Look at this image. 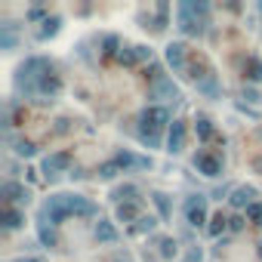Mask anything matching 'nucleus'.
Returning <instances> with one entry per match:
<instances>
[{
	"mask_svg": "<svg viewBox=\"0 0 262 262\" xmlns=\"http://www.w3.org/2000/svg\"><path fill=\"white\" fill-rule=\"evenodd\" d=\"M176 28H179L182 37H201V34L207 31V19L194 16V13L188 10V4L182 0V4L176 7Z\"/></svg>",
	"mask_w": 262,
	"mask_h": 262,
	"instance_id": "obj_1",
	"label": "nucleus"
},
{
	"mask_svg": "<svg viewBox=\"0 0 262 262\" xmlns=\"http://www.w3.org/2000/svg\"><path fill=\"white\" fill-rule=\"evenodd\" d=\"M210 198L207 194H188L185 198V204H182V213H185V222L188 225H204V222H210V204H207Z\"/></svg>",
	"mask_w": 262,
	"mask_h": 262,
	"instance_id": "obj_2",
	"label": "nucleus"
},
{
	"mask_svg": "<svg viewBox=\"0 0 262 262\" xmlns=\"http://www.w3.org/2000/svg\"><path fill=\"white\" fill-rule=\"evenodd\" d=\"M167 123H173L167 105H148V108H142V114H139V126H145V129H161V133H164Z\"/></svg>",
	"mask_w": 262,
	"mask_h": 262,
	"instance_id": "obj_3",
	"label": "nucleus"
},
{
	"mask_svg": "<svg viewBox=\"0 0 262 262\" xmlns=\"http://www.w3.org/2000/svg\"><path fill=\"white\" fill-rule=\"evenodd\" d=\"M62 201H65L68 216H80V219H93V216H99V207H96L90 198H83V194H62Z\"/></svg>",
	"mask_w": 262,
	"mask_h": 262,
	"instance_id": "obj_4",
	"label": "nucleus"
},
{
	"mask_svg": "<svg viewBox=\"0 0 262 262\" xmlns=\"http://www.w3.org/2000/svg\"><path fill=\"white\" fill-rule=\"evenodd\" d=\"M148 99H151V105H158V102H179V86L170 77H161V80L148 83Z\"/></svg>",
	"mask_w": 262,
	"mask_h": 262,
	"instance_id": "obj_5",
	"label": "nucleus"
},
{
	"mask_svg": "<svg viewBox=\"0 0 262 262\" xmlns=\"http://www.w3.org/2000/svg\"><path fill=\"white\" fill-rule=\"evenodd\" d=\"M164 62L173 68V74H185L188 71V56H185V43L182 40H173L164 47Z\"/></svg>",
	"mask_w": 262,
	"mask_h": 262,
	"instance_id": "obj_6",
	"label": "nucleus"
},
{
	"mask_svg": "<svg viewBox=\"0 0 262 262\" xmlns=\"http://www.w3.org/2000/svg\"><path fill=\"white\" fill-rule=\"evenodd\" d=\"M0 194H4V207H16V204H28L31 201V191L25 185H19L16 179L0 182Z\"/></svg>",
	"mask_w": 262,
	"mask_h": 262,
	"instance_id": "obj_7",
	"label": "nucleus"
},
{
	"mask_svg": "<svg viewBox=\"0 0 262 262\" xmlns=\"http://www.w3.org/2000/svg\"><path fill=\"white\" fill-rule=\"evenodd\" d=\"M65 170H71V155H68V151H53V155H47V158L40 161V173H43L47 179H53V176H59V173H65Z\"/></svg>",
	"mask_w": 262,
	"mask_h": 262,
	"instance_id": "obj_8",
	"label": "nucleus"
},
{
	"mask_svg": "<svg viewBox=\"0 0 262 262\" xmlns=\"http://www.w3.org/2000/svg\"><path fill=\"white\" fill-rule=\"evenodd\" d=\"M191 164H194L198 173H204V176H210V179L222 176V158L213 155V151H198V155L191 158Z\"/></svg>",
	"mask_w": 262,
	"mask_h": 262,
	"instance_id": "obj_9",
	"label": "nucleus"
},
{
	"mask_svg": "<svg viewBox=\"0 0 262 262\" xmlns=\"http://www.w3.org/2000/svg\"><path fill=\"white\" fill-rule=\"evenodd\" d=\"M185 136H188L185 120H173L170 129H167V151H170V155H179V151L185 148Z\"/></svg>",
	"mask_w": 262,
	"mask_h": 262,
	"instance_id": "obj_10",
	"label": "nucleus"
},
{
	"mask_svg": "<svg viewBox=\"0 0 262 262\" xmlns=\"http://www.w3.org/2000/svg\"><path fill=\"white\" fill-rule=\"evenodd\" d=\"M117 167H120V173H126V170H151V158H139V155H133V151H117L114 158H111Z\"/></svg>",
	"mask_w": 262,
	"mask_h": 262,
	"instance_id": "obj_11",
	"label": "nucleus"
},
{
	"mask_svg": "<svg viewBox=\"0 0 262 262\" xmlns=\"http://www.w3.org/2000/svg\"><path fill=\"white\" fill-rule=\"evenodd\" d=\"M256 188L253 185H237V188H231V198H228V204L234 207V210H244L247 213V207H253L256 204Z\"/></svg>",
	"mask_w": 262,
	"mask_h": 262,
	"instance_id": "obj_12",
	"label": "nucleus"
},
{
	"mask_svg": "<svg viewBox=\"0 0 262 262\" xmlns=\"http://www.w3.org/2000/svg\"><path fill=\"white\" fill-rule=\"evenodd\" d=\"M194 90H198L201 96H207V99H219V96H222V83H219V74L210 68V71H207V74H204V77L194 83Z\"/></svg>",
	"mask_w": 262,
	"mask_h": 262,
	"instance_id": "obj_13",
	"label": "nucleus"
},
{
	"mask_svg": "<svg viewBox=\"0 0 262 262\" xmlns=\"http://www.w3.org/2000/svg\"><path fill=\"white\" fill-rule=\"evenodd\" d=\"M93 237H96V244H117V241H120V231L114 228V222H108V219H99V222H96V231H93Z\"/></svg>",
	"mask_w": 262,
	"mask_h": 262,
	"instance_id": "obj_14",
	"label": "nucleus"
},
{
	"mask_svg": "<svg viewBox=\"0 0 262 262\" xmlns=\"http://www.w3.org/2000/svg\"><path fill=\"white\" fill-rule=\"evenodd\" d=\"M0 222H4L7 231H16V228L25 225V213H22L19 207H4V213H0Z\"/></svg>",
	"mask_w": 262,
	"mask_h": 262,
	"instance_id": "obj_15",
	"label": "nucleus"
},
{
	"mask_svg": "<svg viewBox=\"0 0 262 262\" xmlns=\"http://www.w3.org/2000/svg\"><path fill=\"white\" fill-rule=\"evenodd\" d=\"M194 133H198L201 142H210V139L216 136V126H213V120H210L207 114H198V117H194Z\"/></svg>",
	"mask_w": 262,
	"mask_h": 262,
	"instance_id": "obj_16",
	"label": "nucleus"
},
{
	"mask_svg": "<svg viewBox=\"0 0 262 262\" xmlns=\"http://www.w3.org/2000/svg\"><path fill=\"white\" fill-rule=\"evenodd\" d=\"M117 222H139V201H126V204H117Z\"/></svg>",
	"mask_w": 262,
	"mask_h": 262,
	"instance_id": "obj_17",
	"label": "nucleus"
},
{
	"mask_svg": "<svg viewBox=\"0 0 262 262\" xmlns=\"http://www.w3.org/2000/svg\"><path fill=\"white\" fill-rule=\"evenodd\" d=\"M151 201H155V207H158V219L167 222V219L173 216V201H170V194H164V191H151Z\"/></svg>",
	"mask_w": 262,
	"mask_h": 262,
	"instance_id": "obj_18",
	"label": "nucleus"
},
{
	"mask_svg": "<svg viewBox=\"0 0 262 262\" xmlns=\"http://www.w3.org/2000/svg\"><path fill=\"white\" fill-rule=\"evenodd\" d=\"M136 136H139V142H142L145 148H161V142H164L161 129H145V126H139V129H136Z\"/></svg>",
	"mask_w": 262,
	"mask_h": 262,
	"instance_id": "obj_19",
	"label": "nucleus"
},
{
	"mask_svg": "<svg viewBox=\"0 0 262 262\" xmlns=\"http://www.w3.org/2000/svg\"><path fill=\"white\" fill-rule=\"evenodd\" d=\"M136 194H139V185H133V182H126V185H117V188L111 191V198H114L117 204H126V201H139Z\"/></svg>",
	"mask_w": 262,
	"mask_h": 262,
	"instance_id": "obj_20",
	"label": "nucleus"
},
{
	"mask_svg": "<svg viewBox=\"0 0 262 262\" xmlns=\"http://www.w3.org/2000/svg\"><path fill=\"white\" fill-rule=\"evenodd\" d=\"M244 77H247L250 83H262V59L250 56V59L244 62Z\"/></svg>",
	"mask_w": 262,
	"mask_h": 262,
	"instance_id": "obj_21",
	"label": "nucleus"
},
{
	"mask_svg": "<svg viewBox=\"0 0 262 262\" xmlns=\"http://www.w3.org/2000/svg\"><path fill=\"white\" fill-rule=\"evenodd\" d=\"M37 237L43 247H56L59 237H56V225H47V222H37Z\"/></svg>",
	"mask_w": 262,
	"mask_h": 262,
	"instance_id": "obj_22",
	"label": "nucleus"
},
{
	"mask_svg": "<svg viewBox=\"0 0 262 262\" xmlns=\"http://www.w3.org/2000/svg\"><path fill=\"white\" fill-rule=\"evenodd\" d=\"M158 216H139V222L133 225V234H151L155 228H158Z\"/></svg>",
	"mask_w": 262,
	"mask_h": 262,
	"instance_id": "obj_23",
	"label": "nucleus"
},
{
	"mask_svg": "<svg viewBox=\"0 0 262 262\" xmlns=\"http://www.w3.org/2000/svg\"><path fill=\"white\" fill-rule=\"evenodd\" d=\"M225 225H228V219H225L222 213H216V216H210V225H207V234H210V237H219V234L225 231Z\"/></svg>",
	"mask_w": 262,
	"mask_h": 262,
	"instance_id": "obj_24",
	"label": "nucleus"
},
{
	"mask_svg": "<svg viewBox=\"0 0 262 262\" xmlns=\"http://www.w3.org/2000/svg\"><path fill=\"white\" fill-rule=\"evenodd\" d=\"M117 62H120V65H126V68H133V65H139V56H136V47H123V50L117 53Z\"/></svg>",
	"mask_w": 262,
	"mask_h": 262,
	"instance_id": "obj_25",
	"label": "nucleus"
},
{
	"mask_svg": "<svg viewBox=\"0 0 262 262\" xmlns=\"http://www.w3.org/2000/svg\"><path fill=\"white\" fill-rule=\"evenodd\" d=\"M59 25H62V19H59V16H50V19L43 22V28L37 31V37H40V40H47V37H53V34L59 31Z\"/></svg>",
	"mask_w": 262,
	"mask_h": 262,
	"instance_id": "obj_26",
	"label": "nucleus"
},
{
	"mask_svg": "<svg viewBox=\"0 0 262 262\" xmlns=\"http://www.w3.org/2000/svg\"><path fill=\"white\" fill-rule=\"evenodd\" d=\"M161 259H176V237H158Z\"/></svg>",
	"mask_w": 262,
	"mask_h": 262,
	"instance_id": "obj_27",
	"label": "nucleus"
},
{
	"mask_svg": "<svg viewBox=\"0 0 262 262\" xmlns=\"http://www.w3.org/2000/svg\"><path fill=\"white\" fill-rule=\"evenodd\" d=\"M13 151H16L19 158H34V155H37V145H34V142H28V139H19Z\"/></svg>",
	"mask_w": 262,
	"mask_h": 262,
	"instance_id": "obj_28",
	"label": "nucleus"
},
{
	"mask_svg": "<svg viewBox=\"0 0 262 262\" xmlns=\"http://www.w3.org/2000/svg\"><path fill=\"white\" fill-rule=\"evenodd\" d=\"M0 43H4V50H13L16 47V34H13V25H0Z\"/></svg>",
	"mask_w": 262,
	"mask_h": 262,
	"instance_id": "obj_29",
	"label": "nucleus"
},
{
	"mask_svg": "<svg viewBox=\"0 0 262 262\" xmlns=\"http://www.w3.org/2000/svg\"><path fill=\"white\" fill-rule=\"evenodd\" d=\"M120 50H123V47H120V40H117L114 34H108V37H105V56H114V59H117V53H120Z\"/></svg>",
	"mask_w": 262,
	"mask_h": 262,
	"instance_id": "obj_30",
	"label": "nucleus"
},
{
	"mask_svg": "<svg viewBox=\"0 0 262 262\" xmlns=\"http://www.w3.org/2000/svg\"><path fill=\"white\" fill-rule=\"evenodd\" d=\"M117 173H120V167H117L114 161H108V164H102V167H99V179H114Z\"/></svg>",
	"mask_w": 262,
	"mask_h": 262,
	"instance_id": "obj_31",
	"label": "nucleus"
},
{
	"mask_svg": "<svg viewBox=\"0 0 262 262\" xmlns=\"http://www.w3.org/2000/svg\"><path fill=\"white\" fill-rule=\"evenodd\" d=\"M244 216H247L250 222H259V225H262V201H256L253 207H247V213H244Z\"/></svg>",
	"mask_w": 262,
	"mask_h": 262,
	"instance_id": "obj_32",
	"label": "nucleus"
},
{
	"mask_svg": "<svg viewBox=\"0 0 262 262\" xmlns=\"http://www.w3.org/2000/svg\"><path fill=\"white\" fill-rule=\"evenodd\" d=\"M244 99L259 105V102H262V93H259V90H253V86H244Z\"/></svg>",
	"mask_w": 262,
	"mask_h": 262,
	"instance_id": "obj_33",
	"label": "nucleus"
},
{
	"mask_svg": "<svg viewBox=\"0 0 262 262\" xmlns=\"http://www.w3.org/2000/svg\"><path fill=\"white\" fill-rule=\"evenodd\" d=\"M244 222H247V216H231V219H228V228H231V231H241Z\"/></svg>",
	"mask_w": 262,
	"mask_h": 262,
	"instance_id": "obj_34",
	"label": "nucleus"
},
{
	"mask_svg": "<svg viewBox=\"0 0 262 262\" xmlns=\"http://www.w3.org/2000/svg\"><path fill=\"white\" fill-rule=\"evenodd\" d=\"M201 259H204V253H201V247H191V250H188V256H185L182 262H201Z\"/></svg>",
	"mask_w": 262,
	"mask_h": 262,
	"instance_id": "obj_35",
	"label": "nucleus"
},
{
	"mask_svg": "<svg viewBox=\"0 0 262 262\" xmlns=\"http://www.w3.org/2000/svg\"><path fill=\"white\" fill-rule=\"evenodd\" d=\"M136 56H139V62H151V50H148V47H142V43L136 47Z\"/></svg>",
	"mask_w": 262,
	"mask_h": 262,
	"instance_id": "obj_36",
	"label": "nucleus"
},
{
	"mask_svg": "<svg viewBox=\"0 0 262 262\" xmlns=\"http://www.w3.org/2000/svg\"><path fill=\"white\" fill-rule=\"evenodd\" d=\"M16 262H43V259H37V256H19Z\"/></svg>",
	"mask_w": 262,
	"mask_h": 262,
	"instance_id": "obj_37",
	"label": "nucleus"
},
{
	"mask_svg": "<svg viewBox=\"0 0 262 262\" xmlns=\"http://www.w3.org/2000/svg\"><path fill=\"white\" fill-rule=\"evenodd\" d=\"M256 253H259V259H262V241H259V250H256Z\"/></svg>",
	"mask_w": 262,
	"mask_h": 262,
	"instance_id": "obj_38",
	"label": "nucleus"
},
{
	"mask_svg": "<svg viewBox=\"0 0 262 262\" xmlns=\"http://www.w3.org/2000/svg\"><path fill=\"white\" fill-rule=\"evenodd\" d=\"M259 10H262V7H259Z\"/></svg>",
	"mask_w": 262,
	"mask_h": 262,
	"instance_id": "obj_39",
	"label": "nucleus"
}]
</instances>
